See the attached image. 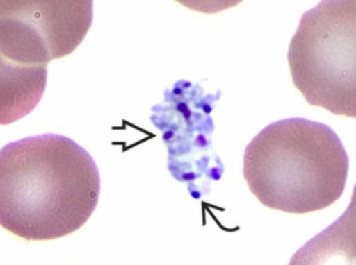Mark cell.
I'll use <instances>...</instances> for the list:
<instances>
[{"mask_svg": "<svg viewBox=\"0 0 356 265\" xmlns=\"http://www.w3.org/2000/svg\"><path fill=\"white\" fill-rule=\"evenodd\" d=\"M47 67L2 63L1 125L27 116L40 101L47 84Z\"/></svg>", "mask_w": 356, "mask_h": 265, "instance_id": "5", "label": "cell"}, {"mask_svg": "<svg viewBox=\"0 0 356 265\" xmlns=\"http://www.w3.org/2000/svg\"><path fill=\"white\" fill-rule=\"evenodd\" d=\"M355 50V0H325L302 16L288 60L309 104L356 118Z\"/></svg>", "mask_w": 356, "mask_h": 265, "instance_id": "3", "label": "cell"}, {"mask_svg": "<svg viewBox=\"0 0 356 265\" xmlns=\"http://www.w3.org/2000/svg\"><path fill=\"white\" fill-rule=\"evenodd\" d=\"M348 169L346 148L331 127L293 118L268 125L248 144L243 173L262 205L303 214L339 200Z\"/></svg>", "mask_w": 356, "mask_h": 265, "instance_id": "2", "label": "cell"}, {"mask_svg": "<svg viewBox=\"0 0 356 265\" xmlns=\"http://www.w3.org/2000/svg\"><path fill=\"white\" fill-rule=\"evenodd\" d=\"M100 176L88 151L56 134L13 142L0 151V223L28 241L79 231L99 202Z\"/></svg>", "mask_w": 356, "mask_h": 265, "instance_id": "1", "label": "cell"}, {"mask_svg": "<svg viewBox=\"0 0 356 265\" xmlns=\"http://www.w3.org/2000/svg\"><path fill=\"white\" fill-rule=\"evenodd\" d=\"M32 2L13 14L1 13V53L15 64L47 67L72 53L83 42L92 22V1Z\"/></svg>", "mask_w": 356, "mask_h": 265, "instance_id": "4", "label": "cell"}]
</instances>
